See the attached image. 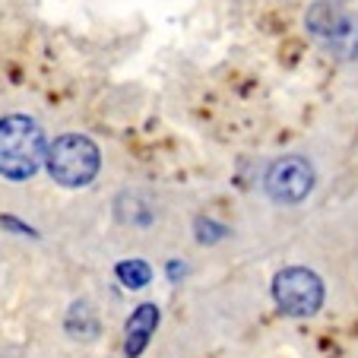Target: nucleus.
Returning a JSON list of instances; mask_svg holds the SVG:
<instances>
[{"instance_id": "nucleus-1", "label": "nucleus", "mask_w": 358, "mask_h": 358, "mask_svg": "<svg viewBox=\"0 0 358 358\" xmlns=\"http://www.w3.org/2000/svg\"><path fill=\"white\" fill-rule=\"evenodd\" d=\"M48 156L45 130L29 115H7L0 121V178L29 181Z\"/></svg>"}, {"instance_id": "nucleus-2", "label": "nucleus", "mask_w": 358, "mask_h": 358, "mask_svg": "<svg viewBox=\"0 0 358 358\" xmlns=\"http://www.w3.org/2000/svg\"><path fill=\"white\" fill-rule=\"evenodd\" d=\"M48 175L64 187H86L95 175H99V146L83 134H64L48 146Z\"/></svg>"}, {"instance_id": "nucleus-3", "label": "nucleus", "mask_w": 358, "mask_h": 358, "mask_svg": "<svg viewBox=\"0 0 358 358\" xmlns=\"http://www.w3.org/2000/svg\"><path fill=\"white\" fill-rule=\"evenodd\" d=\"M304 26L333 57H339V61L358 57V16H352L345 7H339L333 0H320L308 10Z\"/></svg>"}, {"instance_id": "nucleus-4", "label": "nucleus", "mask_w": 358, "mask_h": 358, "mask_svg": "<svg viewBox=\"0 0 358 358\" xmlns=\"http://www.w3.org/2000/svg\"><path fill=\"white\" fill-rule=\"evenodd\" d=\"M273 301L289 317H314L324 308V279L308 266H285L273 276Z\"/></svg>"}, {"instance_id": "nucleus-5", "label": "nucleus", "mask_w": 358, "mask_h": 358, "mask_svg": "<svg viewBox=\"0 0 358 358\" xmlns=\"http://www.w3.org/2000/svg\"><path fill=\"white\" fill-rule=\"evenodd\" d=\"M314 190V165L301 156H282L266 171V194L276 203H301Z\"/></svg>"}, {"instance_id": "nucleus-6", "label": "nucleus", "mask_w": 358, "mask_h": 358, "mask_svg": "<svg viewBox=\"0 0 358 358\" xmlns=\"http://www.w3.org/2000/svg\"><path fill=\"white\" fill-rule=\"evenodd\" d=\"M159 320H162V311H159L152 301L134 308V314L127 317V327H124V355L140 358L143 349L149 345V339L156 336Z\"/></svg>"}, {"instance_id": "nucleus-7", "label": "nucleus", "mask_w": 358, "mask_h": 358, "mask_svg": "<svg viewBox=\"0 0 358 358\" xmlns=\"http://www.w3.org/2000/svg\"><path fill=\"white\" fill-rule=\"evenodd\" d=\"M64 330H67V336L76 339V343H92V339H99L101 324H99V314H95L92 301L80 298V301L70 304L67 320H64Z\"/></svg>"}, {"instance_id": "nucleus-8", "label": "nucleus", "mask_w": 358, "mask_h": 358, "mask_svg": "<svg viewBox=\"0 0 358 358\" xmlns=\"http://www.w3.org/2000/svg\"><path fill=\"white\" fill-rule=\"evenodd\" d=\"M115 213H117V219L127 225H152V219H156L152 203H149L143 194H130V190H124V194L117 196Z\"/></svg>"}, {"instance_id": "nucleus-9", "label": "nucleus", "mask_w": 358, "mask_h": 358, "mask_svg": "<svg viewBox=\"0 0 358 358\" xmlns=\"http://www.w3.org/2000/svg\"><path fill=\"white\" fill-rule=\"evenodd\" d=\"M115 276L124 289L140 292L152 282V266H149L146 260H121V264L115 266Z\"/></svg>"}, {"instance_id": "nucleus-10", "label": "nucleus", "mask_w": 358, "mask_h": 358, "mask_svg": "<svg viewBox=\"0 0 358 358\" xmlns=\"http://www.w3.org/2000/svg\"><path fill=\"white\" fill-rule=\"evenodd\" d=\"M196 241L200 244H216V241H222L229 231L222 229V225H216L213 219H196Z\"/></svg>"}, {"instance_id": "nucleus-11", "label": "nucleus", "mask_w": 358, "mask_h": 358, "mask_svg": "<svg viewBox=\"0 0 358 358\" xmlns=\"http://www.w3.org/2000/svg\"><path fill=\"white\" fill-rule=\"evenodd\" d=\"M184 273H187V266H184L181 260H171V264H169V279H171V282L184 279Z\"/></svg>"}]
</instances>
